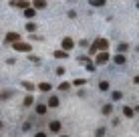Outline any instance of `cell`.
<instances>
[{"label": "cell", "instance_id": "cell-1", "mask_svg": "<svg viewBox=\"0 0 139 137\" xmlns=\"http://www.w3.org/2000/svg\"><path fill=\"white\" fill-rule=\"evenodd\" d=\"M107 61H109V54H107V51H101V53L97 54V65H105Z\"/></svg>", "mask_w": 139, "mask_h": 137}, {"label": "cell", "instance_id": "cell-2", "mask_svg": "<svg viewBox=\"0 0 139 137\" xmlns=\"http://www.w3.org/2000/svg\"><path fill=\"white\" fill-rule=\"evenodd\" d=\"M14 48H16V51H24V53H28V51H30V45H26V42H14Z\"/></svg>", "mask_w": 139, "mask_h": 137}, {"label": "cell", "instance_id": "cell-3", "mask_svg": "<svg viewBox=\"0 0 139 137\" xmlns=\"http://www.w3.org/2000/svg\"><path fill=\"white\" fill-rule=\"evenodd\" d=\"M18 38H20V34H16V32H8V34H6V42H20Z\"/></svg>", "mask_w": 139, "mask_h": 137}, {"label": "cell", "instance_id": "cell-4", "mask_svg": "<svg viewBox=\"0 0 139 137\" xmlns=\"http://www.w3.org/2000/svg\"><path fill=\"white\" fill-rule=\"evenodd\" d=\"M73 46H75L73 38H65V40H62V51H71Z\"/></svg>", "mask_w": 139, "mask_h": 137}, {"label": "cell", "instance_id": "cell-5", "mask_svg": "<svg viewBox=\"0 0 139 137\" xmlns=\"http://www.w3.org/2000/svg\"><path fill=\"white\" fill-rule=\"evenodd\" d=\"M95 46H97V48H101V51H107L109 42H107V40H105V38H99V40L95 42Z\"/></svg>", "mask_w": 139, "mask_h": 137}, {"label": "cell", "instance_id": "cell-6", "mask_svg": "<svg viewBox=\"0 0 139 137\" xmlns=\"http://www.w3.org/2000/svg\"><path fill=\"white\" fill-rule=\"evenodd\" d=\"M10 4H12V6H18V8H24V10L28 8V2H26V0H14V2H10Z\"/></svg>", "mask_w": 139, "mask_h": 137}, {"label": "cell", "instance_id": "cell-7", "mask_svg": "<svg viewBox=\"0 0 139 137\" xmlns=\"http://www.w3.org/2000/svg\"><path fill=\"white\" fill-rule=\"evenodd\" d=\"M48 129L53 131V133H59V131H61V123H59V121H50Z\"/></svg>", "mask_w": 139, "mask_h": 137}, {"label": "cell", "instance_id": "cell-8", "mask_svg": "<svg viewBox=\"0 0 139 137\" xmlns=\"http://www.w3.org/2000/svg\"><path fill=\"white\" fill-rule=\"evenodd\" d=\"M46 107H48V105H42V103H39V105L34 107V111H36L39 115H45V113H46Z\"/></svg>", "mask_w": 139, "mask_h": 137}, {"label": "cell", "instance_id": "cell-9", "mask_svg": "<svg viewBox=\"0 0 139 137\" xmlns=\"http://www.w3.org/2000/svg\"><path fill=\"white\" fill-rule=\"evenodd\" d=\"M32 4H34V8H45L46 6V0H34Z\"/></svg>", "mask_w": 139, "mask_h": 137}, {"label": "cell", "instance_id": "cell-10", "mask_svg": "<svg viewBox=\"0 0 139 137\" xmlns=\"http://www.w3.org/2000/svg\"><path fill=\"white\" fill-rule=\"evenodd\" d=\"M91 4H93V6H105L107 0H91Z\"/></svg>", "mask_w": 139, "mask_h": 137}, {"label": "cell", "instance_id": "cell-11", "mask_svg": "<svg viewBox=\"0 0 139 137\" xmlns=\"http://www.w3.org/2000/svg\"><path fill=\"white\" fill-rule=\"evenodd\" d=\"M46 105H48V107H56V105H59V99H56V97H50Z\"/></svg>", "mask_w": 139, "mask_h": 137}, {"label": "cell", "instance_id": "cell-12", "mask_svg": "<svg viewBox=\"0 0 139 137\" xmlns=\"http://www.w3.org/2000/svg\"><path fill=\"white\" fill-rule=\"evenodd\" d=\"M54 57H59V59H67L69 54H67V51H56V53H54Z\"/></svg>", "mask_w": 139, "mask_h": 137}, {"label": "cell", "instance_id": "cell-13", "mask_svg": "<svg viewBox=\"0 0 139 137\" xmlns=\"http://www.w3.org/2000/svg\"><path fill=\"white\" fill-rule=\"evenodd\" d=\"M39 89H40V91H50V83H40Z\"/></svg>", "mask_w": 139, "mask_h": 137}, {"label": "cell", "instance_id": "cell-14", "mask_svg": "<svg viewBox=\"0 0 139 137\" xmlns=\"http://www.w3.org/2000/svg\"><path fill=\"white\" fill-rule=\"evenodd\" d=\"M123 115H125V117H133V109H129V107H123Z\"/></svg>", "mask_w": 139, "mask_h": 137}, {"label": "cell", "instance_id": "cell-15", "mask_svg": "<svg viewBox=\"0 0 139 137\" xmlns=\"http://www.w3.org/2000/svg\"><path fill=\"white\" fill-rule=\"evenodd\" d=\"M24 16L32 18V16H34V8H26V10H24Z\"/></svg>", "mask_w": 139, "mask_h": 137}, {"label": "cell", "instance_id": "cell-16", "mask_svg": "<svg viewBox=\"0 0 139 137\" xmlns=\"http://www.w3.org/2000/svg\"><path fill=\"white\" fill-rule=\"evenodd\" d=\"M115 63H117V65H123V63H125V57H123V54H117V57H115Z\"/></svg>", "mask_w": 139, "mask_h": 137}, {"label": "cell", "instance_id": "cell-17", "mask_svg": "<svg viewBox=\"0 0 139 137\" xmlns=\"http://www.w3.org/2000/svg\"><path fill=\"white\" fill-rule=\"evenodd\" d=\"M99 89H101V91H107V89H109V83H107V81H101V83H99Z\"/></svg>", "mask_w": 139, "mask_h": 137}, {"label": "cell", "instance_id": "cell-18", "mask_svg": "<svg viewBox=\"0 0 139 137\" xmlns=\"http://www.w3.org/2000/svg\"><path fill=\"white\" fill-rule=\"evenodd\" d=\"M111 111H113V107H111V103H109V105H105V107H103V113H105V115H109V113H111Z\"/></svg>", "mask_w": 139, "mask_h": 137}, {"label": "cell", "instance_id": "cell-19", "mask_svg": "<svg viewBox=\"0 0 139 137\" xmlns=\"http://www.w3.org/2000/svg\"><path fill=\"white\" fill-rule=\"evenodd\" d=\"M73 85H75V87H83L85 81H83V79H77V81H73Z\"/></svg>", "mask_w": 139, "mask_h": 137}, {"label": "cell", "instance_id": "cell-20", "mask_svg": "<svg viewBox=\"0 0 139 137\" xmlns=\"http://www.w3.org/2000/svg\"><path fill=\"white\" fill-rule=\"evenodd\" d=\"M69 87H71V83H61V85H59V89H61V91H67Z\"/></svg>", "mask_w": 139, "mask_h": 137}, {"label": "cell", "instance_id": "cell-21", "mask_svg": "<svg viewBox=\"0 0 139 137\" xmlns=\"http://www.w3.org/2000/svg\"><path fill=\"white\" fill-rule=\"evenodd\" d=\"M121 97H123V95H121V91H115V93H113V101H119Z\"/></svg>", "mask_w": 139, "mask_h": 137}, {"label": "cell", "instance_id": "cell-22", "mask_svg": "<svg viewBox=\"0 0 139 137\" xmlns=\"http://www.w3.org/2000/svg\"><path fill=\"white\" fill-rule=\"evenodd\" d=\"M83 61H85V59H83ZM87 63V71H95V65H93L91 61H85Z\"/></svg>", "mask_w": 139, "mask_h": 137}, {"label": "cell", "instance_id": "cell-23", "mask_svg": "<svg viewBox=\"0 0 139 137\" xmlns=\"http://www.w3.org/2000/svg\"><path fill=\"white\" fill-rule=\"evenodd\" d=\"M95 135H97V137H103V135H105V129H103V127H101V129H97V133H95Z\"/></svg>", "mask_w": 139, "mask_h": 137}, {"label": "cell", "instance_id": "cell-24", "mask_svg": "<svg viewBox=\"0 0 139 137\" xmlns=\"http://www.w3.org/2000/svg\"><path fill=\"white\" fill-rule=\"evenodd\" d=\"M26 28H28V30H34V28H36V24H34V22H28V24H26Z\"/></svg>", "mask_w": 139, "mask_h": 137}, {"label": "cell", "instance_id": "cell-25", "mask_svg": "<svg viewBox=\"0 0 139 137\" xmlns=\"http://www.w3.org/2000/svg\"><path fill=\"white\" fill-rule=\"evenodd\" d=\"M32 101H34L32 97H26V99H24V105H32Z\"/></svg>", "mask_w": 139, "mask_h": 137}, {"label": "cell", "instance_id": "cell-26", "mask_svg": "<svg viewBox=\"0 0 139 137\" xmlns=\"http://www.w3.org/2000/svg\"><path fill=\"white\" fill-rule=\"evenodd\" d=\"M34 137H46V135H45V133H36Z\"/></svg>", "mask_w": 139, "mask_h": 137}, {"label": "cell", "instance_id": "cell-27", "mask_svg": "<svg viewBox=\"0 0 139 137\" xmlns=\"http://www.w3.org/2000/svg\"><path fill=\"white\" fill-rule=\"evenodd\" d=\"M135 111H137V113H139V107H135Z\"/></svg>", "mask_w": 139, "mask_h": 137}, {"label": "cell", "instance_id": "cell-28", "mask_svg": "<svg viewBox=\"0 0 139 137\" xmlns=\"http://www.w3.org/2000/svg\"><path fill=\"white\" fill-rule=\"evenodd\" d=\"M61 137H69V135H61Z\"/></svg>", "mask_w": 139, "mask_h": 137}]
</instances>
